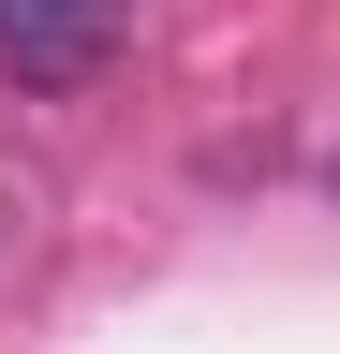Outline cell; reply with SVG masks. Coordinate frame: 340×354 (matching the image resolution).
I'll return each instance as SVG.
<instances>
[{
  "instance_id": "cell-1",
  "label": "cell",
  "mask_w": 340,
  "mask_h": 354,
  "mask_svg": "<svg viewBox=\"0 0 340 354\" xmlns=\"http://www.w3.org/2000/svg\"><path fill=\"white\" fill-rule=\"evenodd\" d=\"M134 44V0H0V74L15 88H89Z\"/></svg>"
}]
</instances>
